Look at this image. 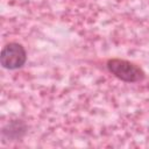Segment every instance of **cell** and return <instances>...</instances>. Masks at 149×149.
<instances>
[{
	"instance_id": "1",
	"label": "cell",
	"mask_w": 149,
	"mask_h": 149,
	"mask_svg": "<svg viewBox=\"0 0 149 149\" xmlns=\"http://www.w3.org/2000/svg\"><path fill=\"white\" fill-rule=\"evenodd\" d=\"M106 66L113 76L127 83L140 81L144 78V72L142 71V69L126 59L112 58L107 62Z\"/></svg>"
},
{
	"instance_id": "2",
	"label": "cell",
	"mask_w": 149,
	"mask_h": 149,
	"mask_svg": "<svg viewBox=\"0 0 149 149\" xmlns=\"http://www.w3.org/2000/svg\"><path fill=\"white\" fill-rule=\"evenodd\" d=\"M27 54L20 43L10 42L6 44L0 54V63L7 70H16L24 65Z\"/></svg>"
},
{
	"instance_id": "3",
	"label": "cell",
	"mask_w": 149,
	"mask_h": 149,
	"mask_svg": "<svg viewBox=\"0 0 149 149\" xmlns=\"http://www.w3.org/2000/svg\"><path fill=\"white\" fill-rule=\"evenodd\" d=\"M27 126L21 120H13L2 128V137L7 140H19L26 133Z\"/></svg>"
}]
</instances>
